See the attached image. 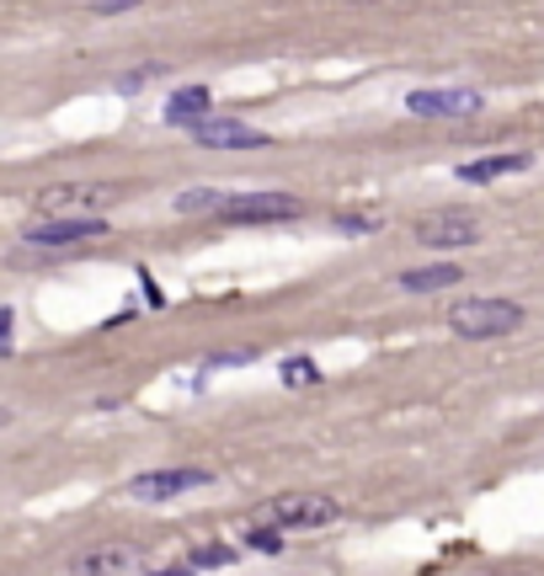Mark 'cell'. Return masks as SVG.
Returning a JSON list of instances; mask_svg holds the SVG:
<instances>
[{"label":"cell","instance_id":"obj_3","mask_svg":"<svg viewBox=\"0 0 544 576\" xmlns=\"http://www.w3.org/2000/svg\"><path fill=\"white\" fill-rule=\"evenodd\" d=\"M342 518V502L336 496H273L267 507H262V523L267 529H326Z\"/></svg>","mask_w":544,"mask_h":576},{"label":"cell","instance_id":"obj_14","mask_svg":"<svg viewBox=\"0 0 544 576\" xmlns=\"http://www.w3.org/2000/svg\"><path fill=\"white\" fill-rule=\"evenodd\" d=\"M230 561H235L230 544H193V555H187L193 572H198V566H213V572H219V566H230Z\"/></svg>","mask_w":544,"mask_h":576},{"label":"cell","instance_id":"obj_12","mask_svg":"<svg viewBox=\"0 0 544 576\" xmlns=\"http://www.w3.org/2000/svg\"><path fill=\"white\" fill-rule=\"evenodd\" d=\"M529 165H534V155H523V150H518V155H486V161H464L454 176L481 187V182H502V176H518V171H529Z\"/></svg>","mask_w":544,"mask_h":576},{"label":"cell","instance_id":"obj_18","mask_svg":"<svg viewBox=\"0 0 544 576\" xmlns=\"http://www.w3.org/2000/svg\"><path fill=\"white\" fill-rule=\"evenodd\" d=\"M150 576H193V566H166V572H150Z\"/></svg>","mask_w":544,"mask_h":576},{"label":"cell","instance_id":"obj_4","mask_svg":"<svg viewBox=\"0 0 544 576\" xmlns=\"http://www.w3.org/2000/svg\"><path fill=\"white\" fill-rule=\"evenodd\" d=\"M412 235L432 251H454V246H475L481 224H475V214H464V208H432V214H421L417 219Z\"/></svg>","mask_w":544,"mask_h":576},{"label":"cell","instance_id":"obj_9","mask_svg":"<svg viewBox=\"0 0 544 576\" xmlns=\"http://www.w3.org/2000/svg\"><path fill=\"white\" fill-rule=\"evenodd\" d=\"M144 566V550H134V544H102V550H91L76 561V576H139Z\"/></svg>","mask_w":544,"mask_h":576},{"label":"cell","instance_id":"obj_2","mask_svg":"<svg viewBox=\"0 0 544 576\" xmlns=\"http://www.w3.org/2000/svg\"><path fill=\"white\" fill-rule=\"evenodd\" d=\"M523 326V304L512 299H460L449 310V331L470 336V342H486V336H507V331Z\"/></svg>","mask_w":544,"mask_h":576},{"label":"cell","instance_id":"obj_16","mask_svg":"<svg viewBox=\"0 0 544 576\" xmlns=\"http://www.w3.org/2000/svg\"><path fill=\"white\" fill-rule=\"evenodd\" d=\"M283 379H289V384H299V379H315V364H310V358H289V364H283Z\"/></svg>","mask_w":544,"mask_h":576},{"label":"cell","instance_id":"obj_1","mask_svg":"<svg viewBox=\"0 0 544 576\" xmlns=\"http://www.w3.org/2000/svg\"><path fill=\"white\" fill-rule=\"evenodd\" d=\"M124 198V187L113 182H59L38 193V214L43 219H102V208H113Z\"/></svg>","mask_w":544,"mask_h":576},{"label":"cell","instance_id":"obj_15","mask_svg":"<svg viewBox=\"0 0 544 576\" xmlns=\"http://www.w3.org/2000/svg\"><path fill=\"white\" fill-rule=\"evenodd\" d=\"M246 544L262 550V555H278V550H283V534H278V529H267V523H252V529H246Z\"/></svg>","mask_w":544,"mask_h":576},{"label":"cell","instance_id":"obj_6","mask_svg":"<svg viewBox=\"0 0 544 576\" xmlns=\"http://www.w3.org/2000/svg\"><path fill=\"white\" fill-rule=\"evenodd\" d=\"M209 481H213L209 470H144V475L128 481V496H134V502H171V496L198 492V486H209Z\"/></svg>","mask_w":544,"mask_h":576},{"label":"cell","instance_id":"obj_17","mask_svg":"<svg viewBox=\"0 0 544 576\" xmlns=\"http://www.w3.org/2000/svg\"><path fill=\"white\" fill-rule=\"evenodd\" d=\"M336 224H342V230H374L379 219L374 214H336Z\"/></svg>","mask_w":544,"mask_h":576},{"label":"cell","instance_id":"obj_11","mask_svg":"<svg viewBox=\"0 0 544 576\" xmlns=\"http://www.w3.org/2000/svg\"><path fill=\"white\" fill-rule=\"evenodd\" d=\"M198 145H213V150H262L267 134L262 128H246V124H230V118H209V124L193 134Z\"/></svg>","mask_w":544,"mask_h":576},{"label":"cell","instance_id":"obj_5","mask_svg":"<svg viewBox=\"0 0 544 576\" xmlns=\"http://www.w3.org/2000/svg\"><path fill=\"white\" fill-rule=\"evenodd\" d=\"M481 107H486V96L470 91V85H432V91L406 96V113H417V118H470Z\"/></svg>","mask_w":544,"mask_h":576},{"label":"cell","instance_id":"obj_10","mask_svg":"<svg viewBox=\"0 0 544 576\" xmlns=\"http://www.w3.org/2000/svg\"><path fill=\"white\" fill-rule=\"evenodd\" d=\"M209 113H213V96H209V85H182V91H171V102H166V124H182V128H198L209 124Z\"/></svg>","mask_w":544,"mask_h":576},{"label":"cell","instance_id":"obj_7","mask_svg":"<svg viewBox=\"0 0 544 576\" xmlns=\"http://www.w3.org/2000/svg\"><path fill=\"white\" fill-rule=\"evenodd\" d=\"M299 214V198L289 193H246V198H230L219 219L230 224H273V219H293Z\"/></svg>","mask_w":544,"mask_h":576},{"label":"cell","instance_id":"obj_8","mask_svg":"<svg viewBox=\"0 0 544 576\" xmlns=\"http://www.w3.org/2000/svg\"><path fill=\"white\" fill-rule=\"evenodd\" d=\"M107 230V219H43V224H27V246L54 251V246H76V241H96Z\"/></svg>","mask_w":544,"mask_h":576},{"label":"cell","instance_id":"obj_13","mask_svg":"<svg viewBox=\"0 0 544 576\" xmlns=\"http://www.w3.org/2000/svg\"><path fill=\"white\" fill-rule=\"evenodd\" d=\"M449 284H464V273L454 262H438V267H412L401 273V288L406 293H432V288H449Z\"/></svg>","mask_w":544,"mask_h":576}]
</instances>
